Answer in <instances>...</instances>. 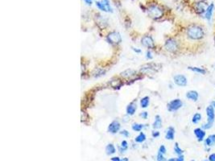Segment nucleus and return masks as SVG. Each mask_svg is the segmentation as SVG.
Listing matches in <instances>:
<instances>
[{
    "label": "nucleus",
    "mask_w": 215,
    "mask_h": 161,
    "mask_svg": "<svg viewBox=\"0 0 215 161\" xmlns=\"http://www.w3.org/2000/svg\"><path fill=\"white\" fill-rule=\"evenodd\" d=\"M186 36L191 40L200 41L206 37V30L200 24H193L187 28Z\"/></svg>",
    "instance_id": "f257e3e1"
},
{
    "label": "nucleus",
    "mask_w": 215,
    "mask_h": 161,
    "mask_svg": "<svg viewBox=\"0 0 215 161\" xmlns=\"http://www.w3.org/2000/svg\"><path fill=\"white\" fill-rule=\"evenodd\" d=\"M207 120L206 122H205L202 125V128L204 130H209L213 127V123L215 122V110L212 105H209L206 109Z\"/></svg>",
    "instance_id": "f03ea898"
},
{
    "label": "nucleus",
    "mask_w": 215,
    "mask_h": 161,
    "mask_svg": "<svg viewBox=\"0 0 215 161\" xmlns=\"http://www.w3.org/2000/svg\"><path fill=\"white\" fill-rule=\"evenodd\" d=\"M148 15L153 20H159L164 15V10L160 6L156 4L151 5L148 10Z\"/></svg>",
    "instance_id": "7ed1b4c3"
},
{
    "label": "nucleus",
    "mask_w": 215,
    "mask_h": 161,
    "mask_svg": "<svg viewBox=\"0 0 215 161\" xmlns=\"http://www.w3.org/2000/svg\"><path fill=\"white\" fill-rule=\"evenodd\" d=\"M165 49L168 52L175 53L179 49V43L174 38H168L164 43Z\"/></svg>",
    "instance_id": "20e7f679"
},
{
    "label": "nucleus",
    "mask_w": 215,
    "mask_h": 161,
    "mask_svg": "<svg viewBox=\"0 0 215 161\" xmlns=\"http://www.w3.org/2000/svg\"><path fill=\"white\" fill-rule=\"evenodd\" d=\"M208 7V2L206 1H203V0H199L198 2H194V8L196 14H198L199 15H205Z\"/></svg>",
    "instance_id": "39448f33"
},
{
    "label": "nucleus",
    "mask_w": 215,
    "mask_h": 161,
    "mask_svg": "<svg viewBox=\"0 0 215 161\" xmlns=\"http://www.w3.org/2000/svg\"><path fill=\"white\" fill-rule=\"evenodd\" d=\"M183 107V102L179 98H176L173 99L171 102L168 103L167 108L168 110L171 111V112H174V111L178 110L179 109H180Z\"/></svg>",
    "instance_id": "423d86ee"
},
{
    "label": "nucleus",
    "mask_w": 215,
    "mask_h": 161,
    "mask_svg": "<svg viewBox=\"0 0 215 161\" xmlns=\"http://www.w3.org/2000/svg\"><path fill=\"white\" fill-rule=\"evenodd\" d=\"M107 41H108L110 44H118L122 41V37H121L119 33L116 32H112L109 33V35L107 36Z\"/></svg>",
    "instance_id": "0eeeda50"
},
{
    "label": "nucleus",
    "mask_w": 215,
    "mask_h": 161,
    "mask_svg": "<svg viewBox=\"0 0 215 161\" xmlns=\"http://www.w3.org/2000/svg\"><path fill=\"white\" fill-rule=\"evenodd\" d=\"M173 81L176 85L180 87H185L188 84L187 77L183 74H176L173 77Z\"/></svg>",
    "instance_id": "6e6552de"
},
{
    "label": "nucleus",
    "mask_w": 215,
    "mask_h": 161,
    "mask_svg": "<svg viewBox=\"0 0 215 161\" xmlns=\"http://www.w3.org/2000/svg\"><path fill=\"white\" fill-rule=\"evenodd\" d=\"M159 69H160V66L157 65V64L151 63L143 66L140 69V72L143 73H148L150 72H156Z\"/></svg>",
    "instance_id": "1a4fd4ad"
},
{
    "label": "nucleus",
    "mask_w": 215,
    "mask_h": 161,
    "mask_svg": "<svg viewBox=\"0 0 215 161\" xmlns=\"http://www.w3.org/2000/svg\"><path fill=\"white\" fill-rule=\"evenodd\" d=\"M141 44L148 48H153L155 47L154 40L150 36H144L141 39Z\"/></svg>",
    "instance_id": "9d476101"
},
{
    "label": "nucleus",
    "mask_w": 215,
    "mask_h": 161,
    "mask_svg": "<svg viewBox=\"0 0 215 161\" xmlns=\"http://www.w3.org/2000/svg\"><path fill=\"white\" fill-rule=\"evenodd\" d=\"M194 135H195L196 138L198 139V142H202L203 140H205V137L206 135V130L202 129V127H198V128H195L194 131Z\"/></svg>",
    "instance_id": "9b49d317"
},
{
    "label": "nucleus",
    "mask_w": 215,
    "mask_h": 161,
    "mask_svg": "<svg viewBox=\"0 0 215 161\" xmlns=\"http://www.w3.org/2000/svg\"><path fill=\"white\" fill-rule=\"evenodd\" d=\"M214 8H215V5L213 2H211L210 4H209V7L207 8L206 13H205V18L206 20L208 21V22H210L212 18H213V11H214Z\"/></svg>",
    "instance_id": "f8f14e48"
},
{
    "label": "nucleus",
    "mask_w": 215,
    "mask_h": 161,
    "mask_svg": "<svg viewBox=\"0 0 215 161\" xmlns=\"http://www.w3.org/2000/svg\"><path fill=\"white\" fill-rule=\"evenodd\" d=\"M186 98L189 100L192 101L194 103H196L199 99V94L196 90H189V91H188L186 93Z\"/></svg>",
    "instance_id": "ddd939ff"
},
{
    "label": "nucleus",
    "mask_w": 215,
    "mask_h": 161,
    "mask_svg": "<svg viewBox=\"0 0 215 161\" xmlns=\"http://www.w3.org/2000/svg\"><path fill=\"white\" fill-rule=\"evenodd\" d=\"M120 129V123L118 121H113L108 126V131L111 134H115L119 132Z\"/></svg>",
    "instance_id": "4468645a"
},
{
    "label": "nucleus",
    "mask_w": 215,
    "mask_h": 161,
    "mask_svg": "<svg viewBox=\"0 0 215 161\" xmlns=\"http://www.w3.org/2000/svg\"><path fill=\"white\" fill-rule=\"evenodd\" d=\"M188 69L191 70L192 72L201 75H206L207 73V69L204 67H198V66H188Z\"/></svg>",
    "instance_id": "2eb2a0df"
},
{
    "label": "nucleus",
    "mask_w": 215,
    "mask_h": 161,
    "mask_svg": "<svg viewBox=\"0 0 215 161\" xmlns=\"http://www.w3.org/2000/svg\"><path fill=\"white\" fill-rule=\"evenodd\" d=\"M205 146L211 148L215 144V134L214 135H209L206 139H205Z\"/></svg>",
    "instance_id": "dca6fc26"
},
{
    "label": "nucleus",
    "mask_w": 215,
    "mask_h": 161,
    "mask_svg": "<svg viewBox=\"0 0 215 161\" xmlns=\"http://www.w3.org/2000/svg\"><path fill=\"white\" fill-rule=\"evenodd\" d=\"M174 137H175V129L172 126H169L166 131L165 139L168 140H173Z\"/></svg>",
    "instance_id": "f3484780"
},
{
    "label": "nucleus",
    "mask_w": 215,
    "mask_h": 161,
    "mask_svg": "<svg viewBox=\"0 0 215 161\" xmlns=\"http://www.w3.org/2000/svg\"><path fill=\"white\" fill-rule=\"evenodd\" d=\"M136 75V72L132 69H126L121 73V76L124 78H130L131 77Z\"/></svg>",
    "instance_id": "a211bd4d"
},
{
    "label": "nucleus",
    "mask_w": 215,
    "mask_h": 161,
    "mask_svg": "<svg viewBox=\"0 0 215 161\" xmlns=\"http://www.w3.org/2000/svg\"><path fill=\"white\" fill-rule=\"evenodd\" d=\"M162 126V118L160 115H157L155 118V121L153 122L152 127L154 129H160Z\"/></svg>",
    "instance_id": "6ab92c4d"
},
{
    "label": "nucleus",
    "mask_w": 215,
    "mask_h": 161,
    "mask_svg": "<svg viewBox=\"0 0 215 161\" xmlns=\"http://www.w3.org/2000/svg\"><path fill=\"white\" fill-rule=\"evenodd\" d=\"M137 107H136V104H135L134 103H131L127 106L126 107V113L129 115H133L135 114V110H136Z\"/></svg>",
    "instance_id": "aec40b11"
},
{
    "label": "nucleus",
    "mask_w": 215,
    "mask_h": 161,
    "mask_svg": "<svg viewBox=\"0 0 215 161\" xmlns=\"http://www.w3.org/2000/svg\"><path fill=\"white\" fill-rule=\"evenodd\" d=\"M202 115L201 113H195L192 118V122L194 124H198L202 121Z\"/></svg>",
    "instance_id": "412c9836"
},
{
    "label": "nucleus",
    "mask_w": 215,
    "mask_h": 161,
    "mask_svg": "<svg viewBox=\"0 0 215 161\" xmlns=\"http://www.w3.org/2000/svg\"><path fill=\"white\" fill-rule=\"evenodd\" d=\"M116 150H115V148L112 144H109L107 147H106V153H107L108 155H111L115 154Z\"/></svg>",
    "instance_id": "4be33fe9"
},
{
    "label": "nucleus",
    "mask_w": 215,
    "mask_h": 161,
    "mask_svg": "<svg viewBox=\"0 0 215 161\" xmlns=\"http://www.w3.org/2000/svg\"><path fill=\"white\" fill-rule=\"evenodd\" d=\"M127 148H128V144H127V142H126V140H123V141L122 142V144H121V147H119V152L121 153V154H122V153H124L125 152V151H126Z\"/></svg>",
    "instance_id": "5701e85b"
},
{
    "label": "nucleus",
    "mask_w": 215,
    "mask_h": 161,
    "mask_svg": "<svg viewBox=\"0 0 215 161\" xmlns=\"http://www.w3.org/2000/svg\"><path fill=\"white\" fill-rule=\"evenodd\" d=\"M140 105H141V107H143V108L148 107V105H149V98L144 97V98H142L141 101H140Z\"/></svg>",
    "instance_id": "b1692460"
},
{
    "label": "nucleus",
    "mask_w": 215,
    "mask_h": 161,
    "mask_svg": "<svg viewBox=\"0 0 215 161\" xmlns=\"http://www.w3.org/2000/svg\"><path fill=\"white\" fill-rule=\"evenodd\" d=\"M174 152L176 153L177 155H183L184 151L179 147L178 143H176V144H175V146H174Z\"/></svg>",
    "instance_id": "393cba45"
},
{
    "label": "nucleus",
    "mask_w": 215,
    "mask_h": 161,
    "mask_svg": "<svg viewBox=\"0 0 215 161\" xmlns=\"http://www.w3.org/2000/svg\"><path fill=\"white\" fill-rule=\"evenodd\" d=\"M135 140L136 143H143V142H144L146 140L145 135H144L143 133L141 132L136 138H135Z\"/></svg>",
    "instance_id": "a878e982"
},
{
    "label": "nucleus",
    "mask_w": 215,
    "mask_h": 161,
    "mask_svg": "<svg viewBox=\"0 0 215 161\" xmlns=\"http://www.w3.org/2000/svg\"><path fill=\"white\" fill-rule=\"evenodd\" d=\"M143 128V124H139V123H133L132 130L135 131H140Z\"/></svg>",
    "instance_id": "bb28decb"
},
{
    "label": "nucleus",
    "mask_w": 215,
    "mask_h": 161,
    "mask_svg": "<svg viewBox=\"0 0 215 161\" xmlns=\"http://www.w3.org/2000/svg\"><path fill=\"white\" fill-rule=\"evenodd\" d=\"M104 74H105V70L102 69H97L94 71V73H93V76L98 77L102 76V75H104Z\"/></svg>",
    "instance_id": "cd10ccee"
},
{
    "label": "nucleus",
    "mask_w": 215,
    "mask_h": 161,
    "mask_svg": "<svg viewBox=\"0 0 215 161\" xmlns=\"http://www.w3.org/2000/svg\"><path fill=\"white\" fill-rule=\"evenodd\" d=\"M111 86L114 88L120 87V86H121V85H122V83H121V80H119V79H117V80H112V81L111 82Z\"/></svg>",
    "instance_id": "c85d7f7f"
},
{
    "label": "nucleus",
    "mask_w": 215,
    "mask_h": 161,
    "mask_svg": "<svg viewBox=\"0 0 215 161\" xmlns=\"http://www.w3.org/2000/svg\"><path fill=\"white\" fill-rule=\"evenodd\" d=\"M96 6L98 7V8L100 9L101 11H105V12H108V11H107V7H105V5L102 3V2H96Z\"/></svg>",
    "instance_id": "c756f323"
},
{
    "label": "nucleus",
    "mask_w": 215,
    "mask_h": 161,
    "mask_svg": "<svg viewBox=\"0 0 215 161\" xmlns=\"http://www.w3.org/2000/svg\"><path fill=\"white\" fill-rule=\"evenodd\" d=\"M102 3L105 5V7H107L108 12H112V11H113V10H112V8H111V5H110L109 0H102Z\"/></svg>",
    "instance_id": "7c9ffc66"
},
{
    "label": "nucleus",
    "mask_w": 215,
    "mask_h": 161,
    "mask_svg": "<svg viewBox=\"0 0 215 161\" xmlns=\"http://www.w3.org/2000/svg\"><path fill=\"white\" fill-rule=\"evenodd\" d=\"M167 161H185V157L183 155H179L178 158H171L168 159Z\"/></svg>",
    "instance_id": "2f4dec72"
},
{
    "label": "nucleus",
    "mask_w": 215,
    "mask_h": 161,
    "mask_svg": "<svg viewBox=\"0 0 215 161\" xmlns=\"http://www.w3.org/2000/svg\"><path fill=\"white\" fill-rule=\"evenodd\" d=\"M157 161H167V159H165L163 154H161L160 152H158L157 156Z\"/></svg>",
    "instance_id": "473e14b6"
},
{
    "label": "nucleus",
    "mask_w": 215,
    "mask_h": 161,
    "mask_svg": "<svg viewBox=\"0 0 215 161\" xmlns=\"http://www.w3.org/2000/svg\"><path fill=\"white\" fill-rule=\"evenodd\" d=\"M166 152H167V149H166V148H165V146H164V145H161L160 147V148H159V152H160L161 154H166Z\"/></svg>",
    "instance_id": "72a5a7b5"
},
{
    "label": "nucleus",
    "mask_w": 215,
    "mask_h": 161,
    "mask_svg": "<svg viewBox=\"0 0 215 161\" xmlns=\"http://www.w3.org/2000/svg\"><path fill=\"white\" fill-rule=\"evenodd\" d=\"M146 57H147V59H148V60H152V59L153 58L150 51H148V52H147V53H146Z\"/></svg>",
    "instance_id": "f704fd0d"
},
{
    "label": "nucleus",
    "mask_w": 215,
    "mask_h": 161,
    "mask_svg": "<svg viewBox=\"0 0 215 161\" xmlns=\"http://www.w3.org/2000/svg\"><path fill=\"white\" fill-rule=\"evenodd\" d=\"M208 159L209 161H215V153H212V154L209 155Z\"/></svg>",
    "instance_id": "c9c22d12"
},
{
    "label": "nucleus",
    "mask_w": 215,
    "mask_h": 161,
    "mask_svg": "<svg viewBox=\"0 0 215 161\" xmlns=\"http://www.w3.org/2000/svg\"><path fill=\"white\" fill-rule=\"evenodd\" d=\"M120 134L123 135H124V136H126V137H128L129 135H130V134H129L128 131H126V130H123V131H121V132H120Z\"/></svg>",
    "instance_id": "e433bc0d"
},
{
    "label": "nucleus",
    "mask_w": 215,
    "mask_h": 161,
    "mask_svg": "<svg viewBox=\"0 0 215 161\" xmlns=\"http://www.w3.org/2000/svg\"><path fill=\"white\" fill-rule=\"evenodd\" d=\"M139 115L141 116V117L143 118H144V119H146V118H148V112H142V113L140 114Z\"/></svg>",
    "instance_id": "4c0bfd02"
},
{
    "label": "nucleus",
    "mask_w": 215,
    "mask_h": 161,
    "mask_svg": "<svg viewBox=\"0 0 215 161\" xmlns=\"http://www.w3.org/2000/svg\"><path fill=\"white\" fill-rule=\"evenodd\" d=\"M152 136L154 138L158 137V136H160V132L159 131H153L152 132Z\"/></svg>",
    "instance_id": "58836bf2"
},
{
    "label": "nucleus",
    "mask_w": 215,
    "mask_h": 161,
    "mask_svg": "<svg viewBox=\"0 0 215 161\" xmlns=\"http://www.w3.org/2000/svg\"><path fill=\"white\" fill-rule=\"evenodd\" d=\"M111 160L112 161H121V159H120L119 157H113V158H111Z\"/></svg>",
    "instance_id": "ea45409f"
},
{
    "label": "nucleus",
    "mask_w": 215,
    "mask_h": 161,
    "mask_svg": "<svg viewBox=\"0 0 215 161\" xmlns=\"http://www.w3.org/2000/svg\"><path fill=\"white\" fill-rule=\"evenodd\" d=\"M85 2L87 5H91L92 4V0H84Z\"/></svg>",
    "instance_id": "a19ab883"
},
{
    "label": "nucleus",
    "mask_w": 215,
    "mask_h": 161,
    "mask_svg": "<svg viewBox=\"0 0 215 161\" xmlns=\"http://www.w3.org/2000/svg\"><path fill=\"white\" fill-rule=\"evenodd\" d=\"M132 49L133 51H135V52H137V53H140V52H141V50H140V49H137V48H133V47H132Z\"/></svg>",
    "instance_id": "79ce46f5"
},
{
    "label": "nucleus",
    "mask_w": 215,
    "mask_h": 161,
    "mask_svg": "<svg viewBox=\"0 0 215 161\" xmlns=\"http://www.w3.org/2000/svg\"><path fill=\"white\" fill-rule=\"evenodd\" d=\"M121 161H128V159H127V158H123V159H121Z\"/></svg>",
    "instance_id": "37998d69"
},
{
    "label": "nucleus",
    "mask_w": 215,
    "mask_h": 161,
    "mask_svg": "<svg viewBox=\"0 0 215 161\" xmlns=\"http://www.w3.org/2000/svg\"><path fill=\"white\" fill-rule=\"evenodd\" d=\"M212 106H213V108H214V110H215V101H213V103H212Z\"/></svg>",
    "instance_id": "c03bdc74"
},
{
    "label": "nucleus",
    "mask_w": 215,
    "mask_h": 161,
    "mask_svg": "<svg viewBox=\"0 0 215 161\" xmlns=\"http://www.w3.org/2000/svg\"><path fill=\"white\" fill-rule=\"evenodd\" d=\"M213 41H214V46H215V36L214 37H213Z\"/></svg>",
    "instance_id": "a18cd8bd"
},
{
    "label": "nucleus",
    "mask_w": 215,
    "mask_h": 161,
    "mask_svg": "<svg viewBox=\"0 0 215 161\" xmlns=\"http://www.w3.org/2000/svg\"><path fill=\"white\" fill-rule=\"evenodd\" d=\"M213 69H215V63H214V64H213Z\"/></svg>",
    "instance_id": "49530a36"
},
{
    "label": "nucleus",
    "mask_w": 215,
    "mask_h": 161,
    "mask_svg": "<svg viewBox=\"0 0 215 161\" xmlns=\"http://www.w3.org/2000/svg\"><path fill=\"white\" fill-rule=\"evenodd\" d=\"M203 161H209V159H205V160H203Z\"/></svg>",
    "instance_id": "de8ad7c7"
},
{
    "label": "nucleus",
    "mask_w": 215,
    "mask_h": 161,
    "mask_svg": "<svg viewBox=\"0 0 215 161\" xmlns=\"http://www.w3.org/2000/svg\"><path fill=\"white\" fill-rule=\"evenodd\" d=\"M203 1H206V2H207V1H208V0H203Z\"/></svg>",
    "instance_id": "09e8293b"
},
{
    "label": "nucleus",
    "mask_w": 215,
    "mask_h": 161,
    "mask_svg": "<svg viewBox=\"0 0 215 161\" xmlns=\"http://www.w3.org/2000/svg\"><path fill=\"white\" fill-rule=\"evenodd\" d=\"M191 161H195V160H191Z\"/></svg>",
    "instance_id": "8fccbe9b"
}]
</instances>
